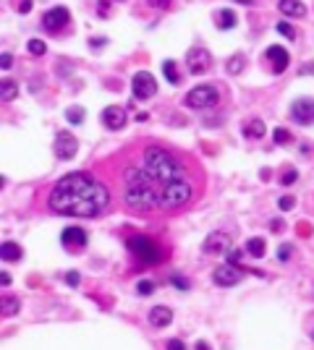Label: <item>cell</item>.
I'll list each match as a JSON object with an SVG mask.
<instances>
[{
  "mask_svg": "<svg viewBox=\"0 0 314 350\" xmlns=\"http://www.w3.org/2000/svg\"><path fill=\"white\" fill-rule=\"evenodd\" d=\"M311 337H314V332H311Z\"/></svg>",
  "mask_w": 314,
  "mask_h": 350,
  "instance_id": "45",
  "label": "cell"
},
{
  "mask_svg": "<svg viewBox=\"0 0 314 350\" xmlns=\"http://www.w3.org/2000/svg\"><path fill=\"white\" fill-rule=\"evenodd\" d=\"M246 251H249L254 259H262L264 251H267V243H264L262 238H249V240H246Z\"/></svg>",
  "mask_w": 314,
  "mask_h": 350,
  "instance_id": "19",
  "label": "cell"
},
{
  "mask_svg": "<svg viewBox=\"0 0 314 350\" xmlns=\"http://www.w3.org/2000/svg\"><path fill=\"white\" fill-rule=\"evenodd\" d=\"M168 350H186V345H184L181 340H170V342H168Z\"/></svg>",
  "mask_w": 314,
  "mask_h": 350,
  "instance_id": "38",
  "label": "cell"
},
{
  "mask_svg": "<svg viewBox=\"0 0 314 350\" xmlns=\"http://www.w3.org/2000/svg\"><path fill=\"white\" fill-rule=\"evenodd\" d=\"M196 350H212V347H210L205 340H201V342H196Z\"/></svg>",
  "mask_w": 314,
  "mask_h": 350,
  "instance_id": "43",
  "label": "cell"
},
{
  "mask_svg": "<svg viewBox=\"0 0 314 350\" xmlns=\"http://www.w3.org/2000/svg\"><path fill=\"white\" fill-rule=\"evenodd\" d=\"M152 290H154V282H152V280H142L139 285H137V293H139V295H149Z\"/></svg>",
  "mask_w": 314,
  "mask_h": 350,
  "instance_id": "30",
  "label": "cell"
},
{
  "mask_svg": "<svg viewBox=\"0 0 314 350\" xmlns=\"http://www.w3.org/2000/svg\"><path fill=\"white\" fill-rule=\"evenodd\" d=\"M147 3H149L152 8H163V11H165V8H170L173 0H147Z\"/></svg>",
  "mask_w": 314,
  "mask_h": 350,
  "instance_id": "33",
  "label": "cell"
},
{
  "mask_svg": "<svg viewBox=\"0 0 314 350\" xmlns=\"http://www.w3.org/2000/svg\"><path fill=\"white\" fill-rule=\"evenodd\" d=\"M278 207H280L283 212H288V209L296 207V199H294V196H280V199H278Z\"/></svg>",
  "mask_w": 314,
  "mask_h": 350,
  "instance_id": "31",
  "label": "cell"
},
{
  "mask_svg": "<svg viewBox=\"0 0 314 350\" xmlns=\"http://www.w3.org/2000/svg\"><path fill=\"white\" fill-rule=\"evenodd\" d=\"M231 251V240L222 233H212L205 238V254H226Z\"/></svg>",
  "mask_w": 314,
  "mask_h": 350,
  "instance_id": "14",
  "label": "cell"
},
{
  "mask_svg": "<svg viewBox=\"0 0 314 350\" xmlns=\"http://www.w3.org/2000/svg\"><path fill=\"white\" fill-rule=\"evenodd\" d=\"M210 65H212V55L207 53V50H201V47H194V50H189V55H186V68H189V73H207L210 71Z\"/></svg>",
  "mask_w": 314,
  "mask_h": 350,
  "instance_id": "8",
  "label": "cell"
},
{
  "mask_svg": "<svg viewBox=\"0 0 314 350\" xmlns=\"http://www.w3.org/2000/svg\"><path fill=\"white\" fill-rule=\"evenodd\" d=\"M243 65H246V58L238 53V55H233L231 60H228V73H241L243 71Z\"/></svg>",
  "mask_w": 314,
  "mask_h": 350,
  "instance_id": "25",
  "label": "cell"
},
{
  "mask_svg": "<svg viewBox=\"0 0 314 350\" xmlns=\"http://www.w3.org/2000/svg\"><path fill=\"white\" fill-rule=\"evenodd\" d=\"M212 277H215V285H220V288H233V285H238V282H241V272H238V267H233V264L217 267Z\"/></svg>",
  "mask_w": 314,
  "mask_h": 350,
  "instance_id": "12",
  "label": "cell"
},
{
  "mask_svg": "<svg viewBox=\"0 0 314 350\" xmlns=\"http://www.w3.org/2000/svg\"><path fill=\"white\" fill-rule=\"evenodd\" d=\"M0 282H3V288H8V285H11V274L3 272V274H0Z\"/></svg>",
  "mask_w": 314,
  "mask_h": 350,
  "instance_id": "40",
  "label": "cell"
},
{
  "mask_svg": "<svg viewBox=\"0 0 314 350\" xmlns=\"http://www.w3.org/2000/svg\"><path fill=\"white\" fill-rule=\"evenodd\" d=\"M163 73H165V79H168V84H181V76H178V71H175V63L173 60H165L163 63Z\"/></svg>",
  "mask_w": 314,
  "mask_h": 350,
  "instance_id": "21",
  "label": "cell"
},
{
  "mask_svg": "<svg viewBox=\"0 0 314 350\" xmlns=\"http://www.w3.org/2000/svg\"><path fill=\"white\" fill-rule=\"evenodd\" d=\"M27 50H29V55L39 58V55H44V50H48V45H44L42 39H29V45H27Z\"/></svg>",
  "mask_w": 314,
  "mask_h": 350,
  "instance_id": "26",
  "label": "cell"
},
{
  "mask_svg": "<svg viewBox=\"0 0 314 350\" xmlns=\"http://www.w3.org/2000/svg\"><path fill=\"white\" fill-rule=\"evenodd\" d=\"M228 264H233V267L241 264V251H228Z\"/></svg>",
  "mask_w": 314,
  "mask_h": 350,
  "instance_id": "35",
  "label": "cell"
},
{
  "mask_svg": "<svg viewBox=\"0 0 314 350\" xmlns=\"http://www.w3.org/2000/svg\"><path fill=\"white\" fill-rule=\"evenodd\" d=\"M270 228H273L275 233H278V230H283V220H273V222H270Z\"/></svg>",
  "mask_w": 314,
  "mask_h": 350,
  "instance_id": "41",
  "label": "cell"
},
{
  "mask_svg": "<svg viewBox=\"0 0 314 350\" xmlns=\"http://www.w3.org/2000/svg\"><path fill=\"white\" fill-rule=\"evenodd\" d=\"M0 89H3V102H11L13 97H16V92H18V86H16V81H11V79H3V86H0Z\"/></svg>",
  "mask_w": 314,
  "mask_h": 350,
  "instance_id": "23",
  "label": "cell"
},
{
  "mask_svg": "<svg viewBox=\"0 0 314 350\" xmlns=\"http://www.w3.org/2000/svg\"><path fill=\"white\" fill-rule=\"evenodd\" d=\"M236 3H246V6H252V3H254V0H236Z\"/></svg>",
  "mask_w": 314,
  "mask_h": 350,
  "instance_id": "44",
  "label": "cell"
},
{
  "mask_svg": "<svg viewBox=\"0 0 314 350\" xmlns=\"http://www.w3.org/2000/svg\"><path fill=\"white\" fill-rule=\"evenodd\" d=\"M32 8V0H21V3H18V13H27Z\"/></svg>",
  "mask_w": 314,
  "mask_h": 350,
  "instance_id": "39",
  "label": "cell"
},
{
  "mask_svg": "<svg viewBox=\"0 0 314 350\" xmlns=\"http://www.w3.org/2000/svg\"><path fill=\"white\" fill-rule=\"evenodd\" d=\"M149 321L154 327H168L173 321V311L168 309V306H154V309L149 311Z\"/></svg>",
  "mask_w": 314,
  "mask_h": 350,
  "instance_id": "16",
  "label": "cell"
},
{
  "mask_svg": "<svg viewBox=\"0 0 314 350\" xmlns=\"http://www.w3.org/2000/svg\"><path fill=\"white\" fill-rule=\"evenodd\" d=\"M89 45H92V47H102L105 39H95V37H92V39H89Z\"/></svg>",
  "mask_w": 314,
  "mask_h": 350,
  "instance_id": "42",
  "label": "cell"
},
{
  "mask_svg": "<svg viewBox=\"0 0 314 350\" xmlns=\"http://www.w3.org/2000/svg\"><path fill=\"white\" fill-rule=\"evenodd\" d=\"M267 60H270V65H273V73H283V71L288 68L290 55H288L285 47H280V45H270V47H267Z\"/></svg>",
  "mask_w": 314,
  "mask_h": 350,
  "instance_id": "13",
  "label": "cell"
},
{
  "mask_svg": "<svg viewBox=\"0 0 314 350\" xmlns=\"http://www.w3.org/2000/svg\"><path fill=\"white\" fill-rule=\"evenodd\" d=\"M170 282H173L175 288H181V290H189V282H186L184 277H178V274H175V277H170Z\"/></svg>",
  "mask_w": 314,
  "mask_h": 350,
  "instance_id": "34",
  "label": "cell"
},
{
  "mask_svg": "<svg viewBox=\"0 0 314 350\" xmlns=\"http://www.w3.org/2000/svg\"><path fill=\"white\" fill-rule=\"evenodd\" d=\"M21 254H24L21 246L11 243V240H3V243H0V256H3V261H18Z\"/></svg>",
  "mask_w": 314,
  "mask_h": 350,
  "instance_id": "18",
  "label": "cell"
},
{
  "mask_svg": "<svg viewBox=\"0 0 314 350\" xmlns=\"http://www.w3.org/2000/svg\"><path fill=\"white\" fill-rule=\"evenodd\" d=\"M275 29H278V32H280L283 37H288V39H296V29H294V27H290V24H288V21H280V24H278Z\"/></svg>",
  "mask_w": 314,
  "mask_h": 350,
  "instance_id": "29",
  "label": "cell"
},
{
  "mask_svg": "<svg viewBox=\"0 0 314 350\" xmlns=\"http://www.w3.org/2000/svg\"><path fill=\"white\" fill-rule=\"evenodd\" d=\"M217 21H220V29H233L236 27V13L231 8H226V11H220Z\"/></svg>",
  "mask_w": 314,
  "mask_h": 350,
  "instance_id": "22",
  "label": "cell"
},
{
  "mask_svg": "<svg viewBox=\"0 0 314 350\" xmlns=\"http://www.w3.org/2000/svg\"><path fill=\"white\" fill-rule=\"evenodd\" d=\"M0 314H3V319H8V316H13V314H18V298H3L0 301Z\"/></svg>",
  "mask_w": 314,
  "mask_h": 350,
  "instance_id": "20",
  "label": "cell"
},
{
  "mask_svg": "<svg viewBox=\"0 0 314 350\" xmlns=\"http://www.w3.org/2000/svg\"><path fill=\"white\" fill-rule=\"evenodd\" d=\"M131 92L137 99H149L157 94V81L149 71H137L131 79Z\"/></svg>",
  "mask_w": 314,
  "mask_h": 350,
  "instance_id": "5",
  "label": "cell"
},
{
  "mask_svg": "<svg viewBox=\"0 0 314 350\" xmlns=\"http://www.w3.org/2000/svg\"><path fill=\"white\" fill-rule=\"evenodd\" d=\"M126 246H128V251L133 256L142 261V264H160V261H163L160 246H157L152 238H147V235H131L126 240Z\"/></svg>",
  "mask_w": 314,
  "mask_h": 350,
  "instance_id": "3",
  "label": "cell"
},
{
  "mask_svg": "<svg viewBox=\"0 0 314 350\" xmlns=\"http://www.w3.org/2000/svg\"><path fill=\"white\" fill-rule=\"evenodd\" d=\"M290 118L299 126H311L314 123V99L311 97H299L294 105H290Z\"/></svg>",
  "mask_w": 314,
  "mask_h": 350,
  "instance_id": "6",
  "label": "cell"
},
{
  "mask_svg": "<svg viewBox=\"0 0 314 350\" xmlns=\"http://www.w3.org/2000/svg\"><path fill=\"white\" fill-rule=\"evenodd\" d=\"M264 131H267V128H264V120H262V118H252L249 123L243 126V136H246V139H262Z\"/></svg>",
  "mask_w": 314,
  "mask_h": 350,
  "instance_id": "17",
  "label": "cell"
},
{
  "mask_svg": "<svg viewBox=\"0 0 314 350\" xmlns=\"http://www.w3.org/2000/svg\"><path fill=\"white\" fill-rule=\"evenodd\" d=\"M273 139H275V144H290V139H294V136H290L288 128H275L273 131Z\"/></svg>",
  "mask_w": 314,
  "mask_h": 350,
  "instance_id": "28",
  "label": "cell"
},
{
  "mask_svg": "<svg viewBox=\"0 0 314 350\" xmlns=\"http://www.w3.org/2000/svg\"><path fill=\"white\" fill-rule=\"evenodd\" d=\"M126 120H128V115H126L123 107L110 105V107H105V110H102V126L107 131H121L126 126Z\"/></svg>",
  "mask_w": 314,
  "mask_h": 350,
  "instance_id": "11",
  "label": "cell"
},
{
  "mask_svg": "<svg viewBox=\"0 0 314 350\" xmlns=\"http://www.w3.org/2000/svg\"><path fill=\"white\" fill-rule=\"evenodd\" d=\"M110 204V191L89 172H71L53 186L48 207L63 217H97Z\"/></svg>",
  "mask_w": 314,
  "mask_h": 350,
  "instance_id": "2",
  "label": "cell"
},
{
  "mask_svg": "<svg viewBox=\"0 0 314 350\" xmlns=\"http://www.w3.org/2000/svg\"><path fill=\"white\" fill-rule=\"evenodd\" d=\"M278 8L288 18H304L306 16V6L301 3V0H278Z\"/></svg>",
  "mask_w": 314,
  "mask_h": 350,
  "instance_id": "15",
  "label": "cell"
},
{
  "mask_svg": "<svg viewBox=\"0 0 314 350\" xmlns=\"http://www.w3.org/2000/svg\"><path fill=\"white\" fill-rule=\"evenodd\" d=\"M296 181H299V170H296V167H288V170L280 175V183H283V186H294Z\"/></svg>",
  "mask_w": 314,
  "mask_h": 350,
  "instance_id": "27",
  "label": "cell"
},
{
  "mask_svg": "<svg viewBox=\"0 0 314 350\" xmlns=\"http://www.w3.org/2000/svg\"><path fill=\"white\" fill-rule=\"evenodd\" d=\"M290 254H294V248H290L288 243L278 248V259H280V261H288V256H290Z\"/></svg>",
  "mask_w": 314,
  "mask_h": 350,
  "instance_id": "32",
  "label": "cell"
},
{
  "mask_svg": "<svg viewBox=\"0 0 314 350\" xmlns=\"http://www.w3.org/2000/svg\"><path fill=\"white\" fill-rule=\"evenodd\" d=\"M69 21H71L69 8H65V6H55V8H50L48 13L42 16V27L48 29V32H58L63 27H69Z\"/></svg>",
  "mask_w": 314,
  "mask_h": 350,
  "instance_id": "7",
  "label": "cell"
},
{
  "mask_svg": "<svg viewBox=\"0 0 314 350\" xmlns=\"http://www.w3.org/2000/svg\"><path fill=\"white\" fill-rule=\"evenodd\" d=\"M60 243H63L65 248L79 251V248H84V246L89 243V233H86L84 228H79V225H71V228H65V230L60 233Z\"/></svg>",
  "mask_w": 314,
  "mask_h": 350,
  "instance_id": "9",
  "label": "cell"
},
{
  "mask_svg": "<svg viewBox=\"0 0 314 350\" xmlns=\"http://www.w3.org/2000/svg\"><path fill=\"white\" fill-rule=\"evenodd\" d=\"M65 282H69V285H79V272H69V274H65Z\"/></svg>",
  "mask_w": 314,
  "mask_h": 350,
  "instance_id": "37",
  "label": "cell"
},
{
  "mask_svg": "<svg viewBox=\"0 0 314 350\" xmlns=\"http://www.w3.org/2000/svg\"><path fill=\"white\" fill-rule=\"evenodd\" d=\"M65 120L74 123V126H81V123H84V107H69V113H65Z\"/></svg>",
  "mask_w": 314,
  "mask_h": 350,
  "instance_id": "24",
  "label": "cell"
},
{
  "mask_svg": "<svg viewBox=\"0 0 314 350\" xmlns=\"http://www.w3.org/2000/svg\"><path fill=\"white\" fill-rule=\"evenodd\" d=\"M76 149H79V141H76L74 134L60 131V134L55 136V155H58V160H71L76 155Z\"/></svg>",
  "mask_w": 314,
  "mask_h": 350,
  "instance_id": "10",
  "label": "cell"
},
{
  "mask_svg": "<svg viewBox=\"0 0 314 350\" xmlns=\"http://www.w3.org/2000/svg\"><path fill=\"white\" fill-rule=\"evenodd\" d=\"M118 193L128 212H173L196 199V175L168 146L144 144L139 157L123 165Z\"/></svg>",
  "mask_w": 314,
  "mask_h": 350,
  "instance_id": "1",
  "label": "cell"
},
{
  "mask_svg": "<svg viewBox=\"0 0 314 350\" xmlns=\"http://www.w3.org/2000/svg\"><path fill=\"white\" fill-rule=\"evenodd\" d=\"M0 65H3V71H8L11 65H13V58H11L8 53H3V58H0Z\"/></svg>",
  "mask_w": 314,
  "mask_h": 350,
  "instance_id": "36",
  "label": "cell"
},
{
  "mask_svg": "<svg viewBox=\"0 0 314 350\" xmlns=\"http://www.w3.org/2000/svg\"><path fill=\"white\" fill-rule=\"evenodd\" d=\"M217 102H220V89L215 84H199L186 94V105L194 107V110H207V107H215Z\"/></svg>",
  "mask_w": 314,
  "mask_h": 350,
  "instance_id": "4",
  "label": "cell"
}]
</instances>
